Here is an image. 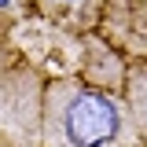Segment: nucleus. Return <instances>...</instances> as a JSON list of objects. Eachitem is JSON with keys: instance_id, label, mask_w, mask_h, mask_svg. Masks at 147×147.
Segmentation results:
<instances>
[{"instance_id": "5", "label": "nucleus", "mask_w": 147, "mask_h": 147, "mask_svg": "<svg viewBox=\"0 0 147 147\" xmlns=\"http://www.w3.org/2000/svg\"><path fill=\"white\" fill-rule=\"evenodd\" d=\"M107 0H37V11L44 15V22H52L55 30L70 37H85L99 26Z\"/></svg>"}, {"instance_id": "1", "label": "nucleus", "mask_w": 147, "mask_h": 147, "mask_svg": "<svg viewBox=\"0 0 147 147\" xmlns=\"http://www.w3.org/2000/svg\"><path fill=\"white\" fill-rule=\"evenodd\" d=\"M40 147H147L125 92H110L81 74H55L44 88Z\"/></svg>"}, {"instance_id": "6", "label": "nucleus", "mask_w": 147, "mask_h": 147, "mask_svg": "<svg viewBox=\"0 0 147 147\" xmlns=\"http://www.w3.org/2000/svg\"><path fill=\"white\" fill-rule=\"evenodd\" d=\"M125 99L132 107V118L140 125V136L147 140V63H129V74H125Z\"/></svg>"}, {"instance_id": "3", "label": "nucleus", "mask_w": 147, "mask_h": 147, "mask_svg": "<svg viewBox=\"0 0 147 147\" xmlns=\"http://www.w3.org/2000/svg\"><path fill=\"white\" fill-rule=\"evenodd\" d=\"M92 33H99L129 63H147V0H107Z\"/></svg>"}, {"instance_id": "2", "label": "nucleus", "mask_w": 147, "mask_h": 147, "mask_svg": "<svg viewBox=\"0 0 147 147\" xmlns=\"http://www.w3.org/2000/svg\"><path fill=\"white\" fill-rule=\"evenodd\" d=\"M44 88L48 77L26 59L11 63L4 52L0 74V144L4 147H40L44 140Z\"/></svg>"}, {"instance_id": "4", "label": "nucleus", "mask_w": 147, "mask_h": 147, "mask_svg": "<svg viewBox=\"0 0 147 147\" xmlns=\"http://www.w3.org/2000/svg\"><path fill=\"white\" fill-rule=\"evenodd\" d=\"M81 66L77 74L92 81V85H99V88H110V92H125V74H129V59L121 52H114L107 40L99 33H85L81 37Z\"/></svg>"}, {"instance_id": "7", "label": "nucleus", "mask_w": 147, "mask_h": 147, "mask_svg": "<svg viewBox=\"0 0 147 147\" xmlns=\"http://www.w3.org/2000/svg\"><path fill=\"white\" fill-rule=\"evenodd\" d=\"M37 11V0H0V33H4V44H11V26L22 22L26 15Z\"/></svg>"}]
</instances>
